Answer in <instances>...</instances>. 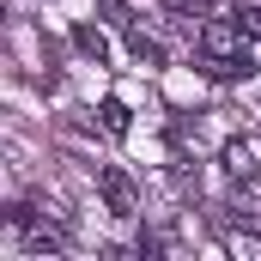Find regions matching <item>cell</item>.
I'll return each instance as SVG.
<instances>
[{"label": "cell", "mask_w": 261, "mask_h": 261, "mask_svg": "<svg viewBox=\"0 0 261 261\" xmlns=\"http://www.w3.org/2000/svg\"><path fill=\"white\" fill-rule=\"evenodd\" d=\"M97 116H103V128L116 134V140L134 128V116H128V103H122V97H103V103H97Z\"/></svg>", "instance_id": "8992f818"}, {"label": "cell", "mask_w": 261, "mask_h": 261, "mask_svg": "<svg viewBox=\"0 0 261 261\" xmlns=\"http://www.w3.org/2000/svg\"><path fill=\"white\" fill-rule=\"evenodd\" d=\"M219 164H225V176L249 182V176H255V152H249V140H231V146L219 152Z\"/></svg>", "instance_id": "3957f363"}, {"label": "cell", "mask_w": 261, "mask_h": 261, "mask_svg": "<svg viewBox=\"0 0 261 261\" xmlns=\"http://www.w3.org/2000/svg\"><path fill=\"white\" fill-rule=\"evenodd\" d=\"M128 49H134V61H140V67H164V43L146 37L140 24H128Z\"/></svg>", "instance_id": "277c9868"}, {"label": "cell", "mask_w": 261, "mask_h": 261, "mask_svg": "<svg viewBox=\"0 0 261 261\" xmlns=\"http://www.w3.org/2000/svg\"><path fill=\"white\" fill-rule=\"evenodd\" d=\"M231 18H237V24H243V31H249V37H255V43H261V6H237Z\"/></svg>", "instance_id": "9c48e42d"}, {"label": "cell", "mask_w": 261, "mask_h": 261, "mask_svg": "<svg viewBox=\"0 0 261 261\" xmlns=\"http://www.w3.org/2000/svg\"><path fill=\"white\" fill-rule=\"evenodd\" d=\"M200 73H213V79H249L255 73V49H249V31L237 24V18H200Z\"/></svg>", "instance_id": "6da1fadb"}, {"label": "cell", "mask_w": 261, "mask_h": 261, "mask_svg": "<svg viewBox=\"0 0 261 261\" xmlns=\"http://www.w3.org/2000/svg\"><path fill=\"white\" fill-rule=\"evenodd\" d=\"M73 43H79V55H91L97 67L110 61V43H103V31H97V24H79V31H73Z\"/></svg>", "instance_id": "5b68a950"}, {"label": "cell", "mask_w": 261, "mask_h": 261, "mask_svg": "<svg viewBox=\"0 0 261 261\" xmlns=\"http://www.w3.org/2000/svg\"><path fill=\"white\" fill-rule=\"evenodd\" d=\"M225 249H231V255H243V261H261V237H255V231H231V237H225Z\"/></svg>", "instance_id": "ba28073f"}, {"label": "cell", "mask_w": 261, "mask_h": 261, "mask_svg": "<svg viewBox=\"0 0 261 261\" xmlns=\"http://www.w3.org/2000/svg\"><path fill=\"white\" fill-rule=\"evenodd\" d=\"M170 18H189V24H200V18H213V0H158Z\"/></svg>", "instance_id": "52a82bcc"}, {"label": "cell", "mask_w": 261, "mask_h": 261, "mask_svg": "<svg viewBox=\"0 0 261 261\" xmlns=\"http://www.w3.org/2000/svg\"><path fill=\"white\" fill-rule=\"evenodd\" d=\"M97 189H103V206H110L116 219H128L134 206H140V189H134V176H128V170H116V164H103V170H97Z\"/></svg>", "instance_id": "7a4b0ae2"}]
</instances>
